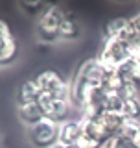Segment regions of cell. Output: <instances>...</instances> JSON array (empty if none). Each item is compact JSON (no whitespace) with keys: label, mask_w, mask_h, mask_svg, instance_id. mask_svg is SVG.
Returning <instances> with one entry per match:
<instances>
[{"label":"cell","mask_w":140,"mask_h":148,"mask_svg":"<svg viewBox=\"0 0 140 148\" xmlns=\"http://www.w3.org/2000/svg\"><path fill=\"white\" fill-rule=\"evenodd\" d=\"M48 4H43V2H20V8L28 11L30 15H41V13L46 9Z\"/></svg>","instance_id":"cell-17"},{"label":"cell","mask_w":140,"mask_h":148,"mask_svg":"<svg viewBox=\"0 0 140 148\" xmlns=\"http://www.w3.org/2000/svg\"><path fill=\"white\" fill-rule=\"evenodd\" d=\"M103 148H118V143H116V139H113V141H109Z\"/></svg>","instance_id":"cell-21"},{"label":"cell","mask_w":140,"mask_h":148,"mask_svg":"<svg viewBox=\"0 0 140 148\" xmlns=\"http://www.w3.org/2000/svg\"><path fill=\"white\" fill-rule=\"evenodd\" d=\"M11 37H15V35H13V32H11V28H9V24L4 21V18H0V45L6 43V41H9Z\"/></svg>","instance_id":"cell-18"},{"label":"cell","mask_w":140,"mask_h":148,"mask_svg":"<svg viewBox=\"0 0 140 148\" xmlns=\"http://www.w3.org/2000/svg\"><path fill=\"white\" fill-rule=\"evenodd\" d=\"M100 122L103 124V128H105V132L109 133V137L114 139L122 132V128L125 124V117L122 113H118V111H105L100 117Z\"/></svg>","instance_id":"cell-10"},{"label":"cell","mask_w":140,"mask_h":148,"mask_svg":"<svg viewBox=\"0 0 140 148\" xmlns=\"http://www.w3.org/2000/svg\"><path fill=\"white\" fill-rule=\"evenodd\" d=\"M118 148H140V120L125 119V124L118 137H114Z\"/></svg>","instance_id":"cell-7"},{"label":"cell","mask_w":140,"mask_h":148,"mask_svg":"<svg viewBox=\"0 0 140 148\" xmlns=\"http://www.w3.org/2000/svg\"><path fill=\"white\" fill-rule=\"evenodd\" d=\"M79 37H81V24H79V21L72 15H65L61 28H59V39L76 41Z\"/></svg>","instance_id":"cell-12"},{"label":"cell","mask_w":140,"mask_h":148,"mask_svg":"<svg viewBox=\"0 0 140 148\" xmlns=\"http://www.w3.org/2000/svg\"><path fill=\"white\" fill-rule=\"evenodd\" d=\"M52 148H67V146H63V145H61V143H55V145H54Z\"/></svg>","instance_id":"cell-22"},{"label":"cell","mask_w":140,"mask_h":148,"mask_svg":"<svg viewBox=\"0 0 140 148\" xmlns=\"http://www.w3.org/2000/svg\"><path fill=\"white\" fill-rule=\"evenodd\" d=\"M37 104L43 111L44 119H50L57 124L67 122L70 117V106L72 104H70L68 98H54V96H48V95H41Z\"/></svg>","instance_id":"cell-5"},{"label":"cell","mask_w":140,"mask_h":148,"mask_svg":"<svg viewBox=\"0 0 140 148\" xmlns=\"http://www.w3.org/2000/svg\"><path fill=\"white\" fill-rule=\"evenodd\" d=\"M41 89L35 80H26L17 91V106H26V104H37L41 98Z\"/></svg>","instance_id":"cell-9"},{"label":"cell","mask_w":140,"mask_h":148,"mask_svg":"<svg viewBox=\"0 0 140 148\" xmlns=\"http://www.w3.org/2000/svg\"><path fill=\"white\" fill-rule=\"evenodd\" d=\"M79 122H81V133H83V139L90 141L92 145H96L98 148H103L109 141H113V139L109 137V133L105 132L103 124L100 122V119L81 117V119H79Z\"/></svg>","instance_id":"cell-6"},{"label":"cell","mask_w":140,"mask_h":148,"mask_svg":"<svg viewBox=\"0 0 140 148\" xmlns=\"http://www.w3.org/2000/svg\"><path fill=\"white\" fill-rule=\"evenodd\" d=\"M116 74L122 78L124 82L135 83L137 87H140V63L135 58H129L116 69Z\"/></svg>","instance_id":"cell-11"},{"label":"cell","mask_w":140,"mask_h":148,"mask_svg":"<svg viewBox=\"0 0 140 148\" xmlns=\"http://www.w3.org/2000/svg\"><path fill=\"white\" fill-rule=\"evenodd\" d=\"M35 82L43 95L54 96V98H68L70 95V83L54 69H46V71L39 72Z\"/></svg>","instance_id":"cell-3"},{"label":"cell","mask_w":140,"mask_h":148,"mask_svg":"<svg viewBox=\"0 0 140 148\" xmlns=\"http://www.w3.org/2000/svg\"><path fill=\"white\" fill-rule=\"evenodd\" d=\"M18 119H20L22 124L31 128L37 122H41L44 119V115L41 111L39 104H26V106H18Z\"/></svg>","instance_id":"cell-13"},{"label":"cell","mask_w":140,"mask_h":148,"mask_svg":"<svg viewBox=\"0 0 140 148\" xmlns=\"http://www.w3.org/2000/svg\"><path fill=\"white\" fill-rule=\"evenodd\" d=\"M28 137L35 148H52L55 143H59V124L50 119H43L30 128Z\"/></svg>","instance_id":"cell-4"},{"label":"cell","mask_w":140,"mask_h":148,"mask_svg":"<svg viewBox=\"0 0 140 148\" xmlns=\"http://www.w3.org/2000/svg\"><path fill=\"white\" fill-rule=\"evenodd\" d=\"M68 148H98L96 145H92L90 141H87V139H79V141L76 143V145H72V146H68Z\"/></svg>","instance_id":"cell-19"},{"label":"cell","mask_w":140,"mask_h":148,"mask_svg":"<svg viewBox=\"0 0 140 148\" xmlns=\"http://www.w3.org/2000/svg\"><path fill=\"white\" fill-rule=\"evenodd\" d=\"M20 52V46H18L17 37H11L9 41L0 45V67H7V65L15 63Z\"/></svg>","instance_id":"cell-14"},{"label":"cell","mask_w":140,"mask_h":148,"mask_svg":"<svg viewBox=\"0 0 140 148\" xmlns=\"http://www.w3.org/2000/svg\"><path fill=\"white\" fill-rule=\"evenodd\" d=\"M67 13L63 11L61 6L57 4H48L46 9L39 15L37 18V26H35V34L37 39L41 43L52 45L55 41H59V28H61V22Z\"/></svg>","instance_id":"cell-1"},{"label":"cell","mask_w":140,"mask_h":148,"mask_svg":"<svg viewBox=\"0 0 140 148\" xmlns=\"http://www.w3.org/2000/svg\"><path fill=\"white\" fill-rule=\"evenodd\" d=\"M127 21H129V17L111 18V21L105 24V28H103V39H107V37H118L124 32V28L127 26Z\"/></svg>","instance_id":"cell-15"},{"label":"cell","mask_w":140,"mask_h":148,"mask_svg":"<svg viewBox=\"0 0 140 148\" xmlns=\"http://www.w3.org/2000/svg\"><path fill=\"white\" fill-rule=\"evenodd\" d=\"M122 115L129 120H140V96L133 98H124Z\"/></svg>","instance_id":"cell-16"},{"label":"cell","mask_w":140,"mask_h":148,"mask_svg":"<svg viewBox=\"0 0 140 148\" xmlns=\"http://www.w3.org/2000/svg\"><path fill=\"white\" fill-rule=\"evenodd\" d=\"M129 58H131V46L127 43H124L120 37H107V39H103V43L100 46V52L96 56L98 61L111 72H114Z\"/></svg>","instance_id":"cell-2"},{"label":"cell","mask_w":140,"mask_h":148,"mask_svg":"<svg viewBox=\"0 0 140 148\" xmlns=\"http://www.w3.org/2000/svg\"><path fill=\"white\" fill-rule=\"evenodd\" d=\"M83 137L81 133V122L79 119H68L67 122L59 124V143L63 146H72Z\"/></svg>","instance_id":"cell-8"},{"label":"cell","mask_w":140,"mask_h":148,"mask_svg":"<svg viewBox=\"0 0 140 148\" xmlns=\"http://www.w3.org/2000/svg\"><path fill=\"white\" fill-rule=\"evenodd\" d=\"M131 58H135V59L140 63V43L131 46Z\"/></svg>","instance_id":"cell-20"}]
</instances>
